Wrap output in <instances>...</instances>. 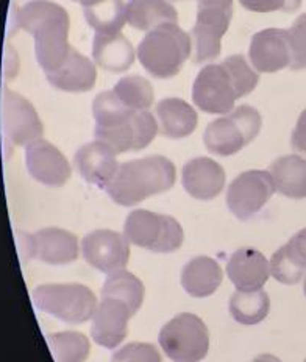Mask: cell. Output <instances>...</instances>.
<instances>
[{
    "label": "cell",
    "mask_w": 306,
    "mask_h": 362,
    "mask_svg": "<svg viewBox=\"0 0 306 362\" xmlns=\"http://www.w3.org/2000/svg\"><path fill=\"white\" fill-rule=\"evenodd\" d=\"M240 4L245 10L253 13H293L300 8L302 0H240Z\"/></svg>",
    "instance_id": "cell-35"
},
{
    "label": "cell",
    "mask_w": 306,
    "mask_h": 362,
    "mask_svg": "<svg viewBox=\"0 0 306 362\" xmlns=\"http://www.w3.org/2000/svg\"><path fill=\"white\" fill-rule=\"evenodd\" d=\"M289 45H290V69L302 71L306 69V13L300 14L295 22L288 30Z\"/></svg>",
    "instance_id": "cell-33"
},
{
    "label": "cell",
    "mask_w": 306,
    "mask_h": 362,
    "mask_svg": "<svg viewBox=\"0 0 306 362\" xmlns=\"http://www.w3.org/2000/svg\"><path fill=\"white\" fill-rule=\"evenodd\" d=\"M146 288L138 276L131 272L121 270L111 274L102 288V298H114L131 309L133 315L143 306Z\"/></svg>",
    "instance_id": "cell-28"
},
{
    "label": "cell",
    "mask_w": 306,
    "mask_h": 362,
    "mask_svg": "<svg viewBox=\"0 0 306 362\" xmlns=\"http://www.w3.org/2000/svg\"><path fill=\"white\" fill-rule=\"evenodd\" d=\"M158 342L172 362H200L210 350V333L200 317L183 313L161 328Z\"/></svg>",
    "instance_id": "cell-9"
},
{
    "label": "cell",
    "mask_w": 306,
    "mask_h": 362,
    "mask_svg": "<svg viewBox=\"0 0 306 362\" xmlns=\"http://www.w3.org/2000/svg\"><path fill=\"white\" fill-rule=\"evenodd\" d=\"M2 115L5 134L14 146H30L42 139L44 127L35 107L24 97L4 89Z\"/></svg>",
    "instance_id": "cell-13"
},
{
    "label": "cell",
    "mask_w": 306,
    "mask_h": 362,
    "mask_svg": "<svg viewBox=\"0 0 306 362\" xmlns=\"http://www.w3.org/2000/svg\"><path fill=\"white\" fill-rule=\"evenodd\" d=\"M252 362H283V361H280L277 356H273V354H259V356L253 359Z\"/></svg>",
    "instance_id": "cell-38"
},
{
    "label": "cell",
    "mask_w": 306,
    "mask_h": 362,
    "mask_svg": "<svg viewBox=\"0 0 306 362\" xmlns=\"http://www.w3.org/2000/svg\"><path fill=\"white\" fill-rule=\"evenodd\" d=\"M249 57L257 72L273 74L290 67L293 57L288 30L266 28L253 35Z\"/></svg>",
    "instance_id": "cell-16"
},
{
    "label": "cell",
    "mask_w": 306,
    "mask_h": 362,
    "mask_svg": "<svg viewBox=\"0 0 306 362\" xmlns=\"http://www.w3.org/2000/svg\"><path fill=\"white\" fill-rule=\"evenodd\" d=\"M225 170L211 158H194L183 165L184 191L197 200H213L225 187Z\"/></svg>",
    "instance_id": "cell-19"
},
{
    "label": "cell",
    "mask_w": 306,
    "mask_h": 362,
    "mask_svg": "<svg viewBox=\"0 0 306 362\" xmlns=\"http://www.w3.org/2000/svg\"><path fill=\"white\" fill-rule=\"evenodd\" d=\"M233 16V0H197V21L191 30L194 63L218 58L220 41Z\"/></svg>",
    "instance_id": "cell-10"
},
{
    "label": "cell",
    "mask_w": 306,
    "mask_h": 362,
    "mask_svg": "<svg viewBox=\"0 0 306 362\" xmlns=\"http://www.w3.org/2000/svg\"><path fill=\"white\" fill-rule=\"evenodd\" d=\"M285 248L290 258H293L302 269L306 270V228L300 230L297 235L290 238Z\"/></svg>",
    "instance_id": "cell-36"
},
{
    "label": "cell",
    "mask_w": 306,
    "mask_h": 362,
    "mask_svg": "<svg viewBox=\"0 0 306 362\" xmlns=\"http://www.w3.org/2000/svg\"><path fill=\"white\" fill-rule=\"evenodd\" d=\"M259 75L242 55H233L219 64H210L199 72L192 86V100L208 115H227L237 99L257 88Z\"/></svg>",
    "instance_id": "cell-2"
},
{
    "label": "cell",
    "mask_w": 306,
    "mask_h": 362,
    "mask_svg": "<svg viewBox=\"0 0 306 362\" xmlns=\"http://www.w3.org/2000/svg\"><path fill=\"white\" fill-rule=\"evenodd\" d=\"M73 164L85 181L97 187H105L113 181L119 170L114 150L105 142L93 141L77 150Z\"/></svg>",
    "instance_id": "cell-18"
},
{
    "label": "cell",
    "mask_w": 306,
    "mask_h": 362,
    "mask_svg": "<svg viewBox=\"0 0 306 362\" xmlns=\"http://www.w3.org/2000/svg\"><path fill=\"white\" fill-rule=\"evenodd\" d=\"M277 191L269 170H247L236 177L227 191L228 209L240 221H249L264 208Z\"/></svg>",
    "instance_id": "cell-11"
},
{
    "label": "cell",
    "mask_w": 306,
    "mask_h": 362,
    "mask_svg": "<svg viewBox=\"0 0 306 362\" xmlns=\"http://www.w3.org/2000/svg\"><path fill=\"white\" fill-rule=\"evenodd\" d=\"M18 24L33 36L35 54L42 71L55 72L71 52L69 14L61 5L49 0H32L18 11Z\"/></svg>",
    "instance_id": "cell-3"
},
{
    "label": "cell",
    "mask_w": 306,
    "mask_h": 362,
    "mask_svg": "<svg viewBox=\"0 0 306 362\" xmlns=\"http://www.w3.org/2000/svg\"><path fill=\"white\" fill-rule=\"evenodd\" d=\"M116 362H163L161 354L152 344L131 342L113 354Z\"/></svg>",
    "instance_id": "cell-34"
},
{
    "label": "cell",
    "mask_w": 306,
    "mask_h": 362,
    "mask_svg": "<svg viewBox=\"0 0 306 362\" xmlns=\"http://www.w3.org/2000/svg\"><path fill=\"white\" fill-rule=\"evenodd\" d=\"M192 50L189 35L166 22L151 30L138 45V58L144 69L156 78H172L182 71Z\"/></svg>",
    "instance_id": "cell-5"
},
{
    "label": "cell",
    "mask_w": 306,
    "mask_h": 362,
    "mask_svg": "<svg viewBox=\"0 0 306 362\" xmlns=\"http://www.w3.org/2000/svg\"><path fill=\"white\" fill-rule=\"evenodd\" d=\"M271 274L281 284H297L306 276V270L290 258L288 250L283 245L271 258Z\"/></svg>",
    "instance_id": "cell-32"
},
{
    "label": "cell",
    "mask_w": 306,
    "mask_h": 362,
    "mask_svg": "<svg viewBox=\"0 0 306 362\" xmlns=\"http://www.w3.org/2000/svg\"><path fill=\"white\" fill-rule=\"evenodd\" d=\"M113 93L126 108L147 111L153 103V88L144 77L129 75L117 81Z\"/></svg>",
    "instance_id": "cell-31"
},
{
    "label": "cell",
    "mask_w": 306,
    "mask_h": 362,
    "mask_svg": "<svg viewBox=\"0 0 306 362\" xmlns=\"http://www.w3.org/2000/svg\"><path fill=\"white\" fill-rule=\"evenodd\" d=\"M223 272L219 262L210 256H197L182 270V286L194 298L210 297L219 289Z\"/></svg>",
    "instance_id": "cell-23"
},
{
    "label": "cell",
    "mask_w": 306,
    "mask_h": 362,
    "mask_svg": "<svg viewBox=\"0 0 306 362\" xmlns=\"http://www.w3.org/2000/svg\"><path fill=\"white\" fill-rule=\"evenodd\" d=\"M83 11L95 33H121L126 22V5L122 0H107L95 6H86Z\"/></svg>",
    "instance_id": "cell-29"
},
{
    "label": "cell",
    "mask_w": 306,
    "mask_h": 362,
    "mask_svg": "<svg viewBox=\"0 0 306 362\" xmlns=\"http://www.w3.org/2000/svg\"><path fill=\"white\" fill-rule=\"evenodd\" d=\"M269 309H271V298L263 289L252 292L236 291L231 296L228 305L231 317L245 327L258 325L263 322L269 314Z\"/></svg>",
    "instance_id": "cell-27"
},
{
    "label": "cell",
    "mask_w": 306,
    "mask_h": 362,
    "mask_svg": "<svg viewBox=\"0 0 306 362\" xmlns=\"http://www.w3.org/2000/svg\"><path fill=\"white\" fill-rule=\"evenodd\" d=\"M175 2H177V0H175Z\"/></svg>",
    "instance_id": "cell-43"
},
{
    "label": "cell",
    "mask_w": 306,
    "mask_h": 362,
    "mask_svg": "<svg viewBox=\"0 0 306 362\" xmlns=\"http://www.w3.org/2000/svg\"><path fill=\"white\" fill-rule=\"evenodd\" d=\"M93 58L102 69L121 74L129 71L134 63V50L122 33H95Z\"/></svg>",
    "instance_id": "cell-22"
},
{
    "label": "cell",
    "mask_w": 306,
    "mask_h": 362,
    "mask_svg": "<svg viewBox=\"0 0 306 362\" xmlns=\"http://www.w3.org/2000/svg\"><path fill=\"white\" fill-rule=\"evenodd\" d=\"M25 252L50 266H66L78 258V240L71 231L50 226L25 236Z\"/></svg>",
    "instance_id": "cell-14"
},
{
    "label": "cell",
    "mask_w": 306,
    "mask_h": 362,
    "mask_svg": "<svg viewBox=\"0 0 306 362\" xmlns=\"http://www.w3.org/2000/svg\"><path fill=\"white\" fill-rule=\"evenodd\" d=\"M227 275L237 291H259L272 275L271 262L258 250L241 248L231 255L227 264Z\"/></svg>",
    "instance_id": "cell-20"
},
{
    "label": "cell",
    "mask_w": 306,
    "mask_h": 362,
    "mask_svg": "<svg viewBox=\"0 0 306 362\" xmlns=\"http://www.w3.org/2000/svg\"><path fill=\"white\" fill-rule=\"evenodd\" d=\"M46 78L52 86L66 93H86L95 85L97 71L91 59L72 47L61 67L47 74Z\"/></svg>",
    "instance_id": "cell-21"
},
{
    "label": "cell",
    "mask_w": 306,
    "mask_h": 362,
    "mask_svg": "<svg viewBox=\"0 0 306 362\" xmlns=\"http://www.w3.org/2000/svg\"><path fill=\"white\" fill-rule=\"evenodd\" d=\"M72 2H78L83 5V8H86V6H95L102 2H107V0H72Z\"/></svg>",
    "instance_id": "cell-39"
},
{
    "label": "cell",
    "mask_w": 306,
    "mask_h": 362,
    "mask_svg": "<svg viewBox=\"0 0 306 362\" xmlns=\"http://www.w3.org/2000/svg\"><path fill=\"white\" fill-rule=\"evenodd\" d=\"M49 345L57 362H85L91 353V342L78 331L50 334Z\"/></svg>",
    "instance_id": "cell-30"
},
{
    "label": "cell",
    "mask_w": 306,
    "mask_h": 362,
    "mask_svg": "<svg viewBox=\"0 0 306 362\" xmlns=\"http://www.w3.org/2000/svg\"><path fill=\"white\" fill-rule=\"evenodd\" d=\"M95 139L105 142L116 155L139 152L155 139L158 124L152 112L126 108L113 90H105L94 99Z\"/></svg>",
    "instance_id": "cell-1"
},
{
    "label": "cell",
    "mask_w": 306,
    "mask_h": 362,
    "mask_svg": "<svg viewBox=\"0 0 306 362\" xmlns=\"http://www.w3.org/2000/svg\"><path fill=\"white\" fill-rule=\"evenodd\" d=\"M269 172L277 192L288 199H306V160L298 155H286L275 160Z\"/></svg>",
    "instance_id": "cell-25"
},
{
    "label": "cell",
    "mask_w": 306,
    "mask_h": 362,
    "mask_svg": "<svg viewBox=\"0 0 306 362\" xmlns=\"http://www.w3.org/2000/svg\"><path fill=\"white\" fill-rule=\"evenodd\" d=\"M303 291H305V296H306V276H305V284H303Z\"/></svg>",
    "instance_id": "cell-40"
},
{
    "label": "cell",
    "mask_w": 306,
    "mask_h": 362,
    "mask_svg": "<svg viewBox=\"0 0 306 362\" xmlns=\"http://www.w3.org/2000/svg\"><path fill=\"white\" fill-rule=\"evenodd\" d=\"M177 19L178 13L167 0H130L126 4V24L143 32Z\"/></svg>",
    "instance_id": "cell-26"
},
{
    "label": "cell",
    "mask_w": 306,
    "mask_h": 362,
    "mask_svg": "<svg viewBox=\"0 0 306 362\" xmlns=\"http://www.w3.org/2000/svg\"><path fill=\"white\" fill-rule=\"evenodd\" d=\"M305 362H306V359H305Z\"/></svg>",
    "instance_id": "cell-42"
},
{
    "label": "cell",
    "mask_w": 306,
    "mask_h": 362,
    "mask_svg": "<svg viewBox=\"0 0 306 362\" xmlns=\"http://www.w3.org/2000/svg\"><path fill=\"white\" fill-rule=\"evenodd\" d=\"M131 317V309L124 301L102 298L93 315L91 337L94 342L103 349H116L129 334V320Z\"/></svg>",
    "instance_id": "cell-17"
},
{
    "label": "cell",
    "mask_w": 306,
    "mask_h": 362,
    "mask_svg": "<svg viewBox=\"0 0 306 362\" xmlns=\"http://www.w3.org/2000/svg\"><path fill=\"white\" fill-rule=\"evenodd\" d=\"M156 116L160 120V132L169 139L188 138L197 128V112L188 102L182 99H164L156 105Z\"/></svg>",
    "instance_id": "cell-24"
},
{
    "label": "cell",
    "mask_w": 306,
    "mask_h": 362,
    "mask_svg": "<svg viewBox=\"0 0 306 362\" xmlns=\"http://www.w3.org/2000/svg\"><path fill=\"white\" fill-rule=\"evenodd\" d=\"M35 306L55 319L77 325L85 323L97 309L95 293L85 284H41L33 291Z\"/></svg>",
    "instance_id": "cell-6"
},
{
    "label": "cell",
    "mask_w": 306,
    "mask_h": 362,
    "mask_svg": "<svg viewBox=\"0 0 306 362\" xmlns=\"http://www.w3.org/2000/svg\"><path fill=\"white\" fill-rule=\"evenodd\" d=\"M290 146H293L295 152L306 155V110L297 120L293 136H290Z\"/></svg>",
    "instance_id": "cell-37"
},
{
    "label": "cell",
    "mask_w": 306,
    "mask_h": 362,
    "mask_svg": "<svg viewBox=\"0 0 306 362\" xmlns=\"http://www.w3.org/2000/svg\"><path fill=\"white\" fill-rule=\"evenodd\" d=\"M130 244L153 253H172L183 245L184 233L177 218L147 209L131 211L124 225Z\"/></svg>",
    "instance_id": "cell-7"
},
{
    "label": "cell",
    "mask_w": 306,
    "mask_h": 362,
    "mask_svg": "<svg viewBox=\"0 0 306 362\" xmlns=\"http://www.w3.org/2000/svg\"><path fill=\"white\" fill-rule=\"evenodd\" d=\"M81 253L89 266L111 275L129 264L130 240L113 230H95L81 240Z\"/></svg>",
    "instance_id": "cell-12"
},
{
    "label": "cell",
    "mask_w": 306,
    "mask_h": 362,
    "mask_svg": "<svg viewBox=\"0 0 306 362\" xmlns=\"http://www.w3.org/2000/svg\"><path fill=\"white\" fill-rule=\"evenodd\" d=\"M113 362H116V361H113Z\"/></svg>",
    "instance_id": "cell-41"
},
{
    "label": "cell",
    "mask_w": 306,
    "mask_h": 362,
    "mask_svg": "<svg viewBox=\"0 0 306 362\" xmlns=\"http://www.w3.org/2000/svg\"><path fill=\"white\" fill-rule=\"evenodd\" d=\"M25 164L30 175L50 187L64 186L72 173L66 156L46 139L25 147Z\"/></svg>",
    "instance_id": "cell-15"
},
{
    "label": "cell",
    "mask_w": 306,
    "mask_h": 362,
    "mask_svg": "<svg viewBox=\"0 0 306 362\" xmlns=\"http://www.w3.org/2000/svg\"><path fill=\"white\" fill-rule=\"evenodd\" d=\"M175 180L174 163L166 156L153 155L119 165L105 191L117 205L134 206L152 195L172 189Z\"/></svg>",
    "instance_id": "cell-4"
},
{
    "label": "cell",
    "mask_w": 306,
    "mask_h": 362,
    "mask_svg": "<svg viewBox=\"0 0 306 362\" xmlns=\"http://www.w3.org/2000/svg\"><path fill=\"white\" fill-rule=\"evenodd\" d=\"M261 125L263 120L259 112L249 105H241L228 112V116L213 120L206 127L204 142L213 155L231 156L257 138Z\"/></svg>",
    "instance_id": "cell-8"
}]
</instances>
